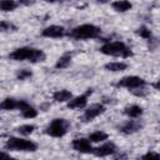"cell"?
Wrapping results in <instances>:
<instances>
[{
	"mask_svg": "<svg viewBox=\"0 0 160 160\" xmlns=\"http://www.w3.org/2000/svg\"><path fill=\"white\" fill-rule=\"evenodd\" d=\"M0 29H1V31H10L11 29H15V28L12 26L11 22H9V21H6V20H2V21L0 22Z\"/></svg>",
	"mask_w": 160,
	"mask_h": 160,
	"instance_id": "484cf974",
	"label": "cell"
},
{
	"mask_svg": "<svg viewBox=\"0 0 160 160\" xmlns=\"http://www.w3.org/2000/svg\"><path fill=\"white\" fill-rule=\"evenodd\" d=\"M105 112V106L102 104H92L90 106H88L85 110H84V114H82V120L85 122H89V121H92L94 119H96L99 115L104 114Z\"/></svg>",
	"mask_w": 160,
	"mask_h": 160,
	"instance_id": "ba28073f",
	"label": "cell"
},
{
	"mask_svg": "<svg viewBox=\"0 0 160 160\" xmlns=\"http://www.w3.org/2000/svg\"><path fill=\"white\" fill-rule=\"evenodd\" d=\"M21 115L25 118V119H34L38 116V110L30 105L26 100H19V109Z\"/></svg>",
	"mask_w": 160,
	"mask_h": 160,
	"instance_id": "7c38bea8",
	"label": "cell"
},
{
	"mask_svg": "<svg viewBox=\"0 0 160 160\" xmlns=\"http://www.w3.org/2000/svg\"><path fill=\"white\" fill-rule=\"evenodd\" d=\"M144 112V109L140 105L132 104V105H128L124 109V114L129 118V119H138L139 116H141Z\"/></svg>",
	"mask_w": 160,
	"mask_h": 160,
	"instance_id": "9a60e30c",
	"label": "cell"
},
{
	"mask_svg": "<svg viewBox=\"0 0 160 160\" xmlns=\"http://www.w3.org/2000/svg\"><path fill=\"white\" fill-rule=\"evenodd\" d=\"M99 51L108 56H120L122 59H128L132 56V50L124 41H108L100 46Z\"/></svg>",
	"mask_w": 160,
	"mask_h": 160,
	"instance_id": "7a4b0ae2",
	"label": "cell"
},
{
	"mask_svg": "<svg viewBox=\"0 0 160 160\" xmlns=\"http://www.w3.org/2000/svg\"><path fill=\"white\" fill-rule=\"evenodd\" d=\"M32 76V72L29 70V69H21V70H19L18 72H16V78L19 79V80H28V79H30Z\"/></svg>",
	"mask_w": 160,
	"mask_h": 160,
	"instance_id": "cb8c5ba5",
	"label": "cell"
},
{
	"mask_svg": "<svg viewBox=\"0 0 160 160\" xmlns=\"http://www.w3.org/2000/svg\"><path fill=\"white\" fill-rule=\"evenodd\" d=\"M5 149L10 150V151L12 150V151L34 152L38 150V144L29 139H24V138H19V136H10L5 142Z\"/></svg>",
	"mask_w": 160,
	"mask_h": 160,
	"instance_id": "277c9868",
	"label": "cell"
},
{
	"mask_svg": "<svg viewBox=\"0 0 160 160\" xmlns=\"http://www.w3.org/2000/svg\"><path fill=\"white\" fill-rule=\"evenodd\" d=\"M114 160H128V154L122 152V151H116L114 154Z\"/></svg>",
	"mask_w": 160,
	"mask_h": 160,
	"instance_id": "4316f807",
	"label": "cell"
},
{
	"mask_svg": "<svg viewBox=\"0 0 160 160\" xmlns=\"http://www.w3.org/2000/svg\"><path fill=\"white\" fill-rule=\"evenodd\" d=\"M152 88H154L155 90H158V91H160V80H158V81H155V82H152Z\"/></svg>",
	"mask_w": 160,
	"mask_h": 160,
	"instance_id": "f1b7e54d",
	"label": "cell"
},
{
	"mask_svg": "<svg viewBox=\"0 0 160 160\" xmlns=\"http://www.w3.org/2000/svg\"><path fill=\"white\" fill-rule=\"evenodd\" d=\"M71 146L75 151L78 152H81V154H92L94 151V148L90 142L89 139H85V138H76L71 141Z\"/></svg>",
	"mask_w": 160,
	"mask_h": 160,
	"instance_id": "9c48e42d",
	"label": "cell"
},
{
	"mask_svg": "<svg viewBox=\"0 0 160 160\" xmlns=\"http://www.w3.org/2000/svg\"><path fill=\"white\" fill-rule=\"evenodd\" d=\"M111 6L118 12H126L132 8V4L130 1H126V0H118V1L111 2Z\"/></svg>",
	"mask_w": 160,
	"mask_h": 160,
	"instance_id": "ac0fdd59",
	"label": "cell"
},
{
	"mask_svg": "<svg viewBox=\"0 0 160 160\" xmlns=\"http://www.w3.org/2000/svg\"><path fill=\"white\" fill-rule=\"evenodd\" d=\"M72 94L70 90H66V89H61V90H56L54 91L52 94V99L56 101V102H69L71 99H72Z\"/></svg>",
	"mask_w": 160,
	"mask_h": 160,
	"instance_id": "5bb4252c",
	"label": "cell"
},
{
	"mask_svg": "<svg viewBox=\"0 0 160 160\" xmlns=\"http://www.w3.org/2000/svg\"><path fill=\"white\" fill-rule=\"evenodd\" d=\"M92 94V89L89 88L86 89V91L81 95H78V96H74L68 104L66 106L71 110H80V109H85L86 105H88V99H89V95Z\"/></svg>",
	"mask_w": 160,
	"mask_h": 160,
	"instance_id": "52a82bcc",
	"label": "cell"
},
{
	"mask_svg": "<svg viewBox=\"0 0 160 160\" xmlns=\"http://www.w3.org/2000/svg\"><path fill=\"white\" fill-rule=\"evenodd\" d=\"M141 160H160V154L155 151H148L141 156Z\"/></svg>",
	"mask_w": 160,
	"mask_h": 160,
	"instance_id": "d4e9b609",
	"label": "cell"
},
{
	"mask_svg": "<svg viewBox=\"0 0 160 160\" xmlns=\"http://www.w3.org/2000/svg\"><path fill=\"white\" fill-rule=\"evenodd\" d=\"M141 128H142V125L139 121H136V120H128L125 124H122L119 128V130L122 134H134V132L139 131Z\"/></svg>",
	"mask_w": 160,
	"mask_h": 160,
	"instance_id": "4fadbf2b",
	"label": "cell"
},
{
	"mask_svg": "<svg viewBox=\"0 0 160 160\" xmlns=\"http://www.w3.org/2000/svg\"><path fill=\"white\" fill-rule=\"evenodd\" d=\"M34 130H35V125H32V124H24V125H20L16 128V131L22 136H28V135L32 134Z\"/></svg>",
	"mask_w": 160,
	"mask_h": 160,
	"instance_id": "603a6c76",
	"label": "cell"
},
{
	"mask_svg": "<svg viewBox=\"0 0 160 160\" xmlns=\"http://www.w3.org/2000/svg\"><path fill=\"white\" fill-rule=\"evenodd\" d=\"M9 58L14 61H30V62H41L46 59L45 52L41 49L22 46L15 49L9 54Z\"/></svg>",
	"mask_w": 160,
	"mask_h": 160,
	"instance_id": "6da1fadb",
	"label": "cell"
},
{
	"mask_svg": "<svg viewBox=\"0 0 160 160\" xmlns=\"http://www.w3.org/2000/svg\"><path fill=\"white\" fill-rule=\"evenodd\" d=\"M105 70L111 71V72H119V71H124L128 69V64L124 61H111L104 65Z\"/></svg>",
	"mask_w": 160,
	"mask_h": 160,
	"instance_id": "2e32d148",
	"label": "cell"
},
{
	"mask_svg": "<svg viewBox=\"0 0 160 160\" xmlns=\"http://www.w3.org/2000/svg\"><path fill=\"white\" fill-rule=\"evenodd\" d=\"M116 151H118V150H116V145H115L114 142L109 141V142H104V144H101L100 146L94 148L92 154H94L95 156H98V158H105V156L114 155Z\"/></svg>",
	"mask_w": 160,
	"mask_h": 160,
	"instance_id": "30bf717a",
	"label": "cell"
},
{
	"mask_svg": "<svg viewBox=\"0 0 160 160\" xmlns=\"http://www.w3.org/2000/svg\"><path fill=\"white\" fill-rule=\"evenodd\" d=\"M18 6H19V2H16L14 0H1L0 1V10L4 12L14 11Z\"/></svg>",
	"mask_w": 160,
	"mask_h": 160,
	"instance_id": "44dd1931",
	"label": "cell"
},
{
	"mask_svg": "<svg viewBox=\"0 0 160 160\" xmlns=\"http://www.w3.org/2000/svg\"><path fill=\"white\" fill-rule=\"evenodd\" d=\"M69 129H70V122L66 119L56 118L48 124V126L45 128V134L51 138H62L68 134Z\"/></svg>",
	"mask_w": 160,
	"mask_h": 160,
	"instance_id": "5b68a950",
	"label": "cell"
},
{
	"mask_svg": "<svg viewBox=\"0 0 160 160\" xmlns=\"http://www.w3.org/2000/svg\"><path fill=\"white\" fill-rule=\"evenodd\" d=\"M66 34V30L64 26L61 25H50L48 28H45L41 31V35L44 38H51V39H60L64 38Z\"/></svg>",
	"mask_w": 160,
	"mask_h": 160,
	"instance_id": "8fae6325",
	"label": "cell"
},
{
	"mask_svg": "<svg viewBox=\"0 0 160 160\" xmlns=\"http://www.w3.org/2000/svg\"><path fill=\"white\" fill-rule=\"evenodd\" d=\"M108 138H109V135L105 131H102V130L94 131V132L89 134V136H88V139L90 140L91 144L92 142H104L105 140H108Z\"/></svg>",
	"mask_w": 160,
	"mask_h": 160,
	"instance_id": "ffe728a7",
	"label": "cell"
},
{
	"mask_svg": "<svg viewBox=\"0 0 160 160\" xmlns=\"http://www.w3.org/2000/svg\"><path fill=\"white\" fill-rule=\"evenodd\" d=\"M146 85V81L140 78V76H136V75H129V76H124L122 79H120L118 82H116V86L118 88H125V89H129V90H138V89H141Z\"/></svg>",
	"mask_w": 160,
	"mask_h": 160,
	"instance_id": "8992f818",
	"label": "cell"
},
{
	"mask_svg": "<svg viewBox=\"0 0 160 160\" xmlns=\"http://www.w3.org/2000/svg\"><path fill=\"white\" fill-rule=\"evenodd\" d=\"M0 160H18L16 158H12L10 154H8L6 151H1L0 154Z\"/></svg>",
	"mask_w": 160,
	"mask_h": 160,
	"instance_id": "83f0119b",
	"label": "cell"
},
{
	"mask_svg": "<svg viewBox=\"0 0 160 160\" xmlns=\"http://www.w3.org/2000/svg\"><path fill=\"white\" fill-rule=\"evenodd\" d=\"M71 59H72V55L70 52H64L58 60H56V64H55V68L56 69H66L70 62H71Z\"/></svg>",
	"mask_w": 160,
	"mask_h": 160,
	"instance_id": "d6986e66",
	"label": "cell"
},
{
	"mask_svg": "<svg viewBox=\"0 0 160 160\" xmlns=\"http://www.w3.org/2000/svg\"><path fill=\"white\" fill-rule=\"evenodd\" d=\"M101 34V29L94 24H81L79 26H75L70 31V36L75 40H88V39H95Z\"/></svg>",
	"mask_w": 160,
	"mask_h": 160,
	"instance_id": "3957f363",
	"label": "cell"
},
{
	"mask_svg": "<svg viewBox=\"0 0 160 160\" xmlns=\"http://www.w3.org/2000/svg\"><path fill=\"white\" fill-rule=\"evenodd\" d=\"M0 108L2 110H6V111H12V110H16L19 109V100L14 99V98H5L1 104H0Z\"/></svg>",
	"mask_w": 160,
	"mask_h": 160,
	"instance_id": "e0dca14e",
	"label": "cell"
},
{
	"mask_svg": "<svg viewBox=\"0 0 160 160\" xmlns=\"http://www.w3.org/2000/svg\"><path fill=\"white\" fill-rule=\"evenodd\" d=\"M136 35H139L140 38H142V39H145V40H151L152 39V34H151V30L148 28V26H145V25H141V26H139L138 29H136Z\"/></svg>",
	"mask_w": 160,
	"mask_h": 160,
	"instance_id": "7402d4cb",
	"label": "cell"
}]
</instances>
